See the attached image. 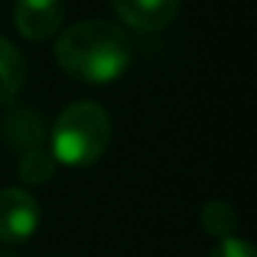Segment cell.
<instances>
[{"mask_svg":"<svg viewBox=\"0 0 257 257\" xmlns=\"http://www.w3.org/2000/svg\"><path fill=\"white\" fill-rule=\"evenodd\" d=\"M180 0H113V12L127 28L161 31L177 17Z\"/></svg>","mask_w":257,"mask_h":257,"instance_id":"5b68a950","label":"cell"},{"mask_svg":"<svg viewBox=\"0 0 257 257\" xmlns=\"http://www.w3.org/2000/svg\"><path fill=\"white\" fill-rule=\"evenodd\" d=\"M56 61L80 83H111L130 67V42L124 31L105 20L69 25L56 42Z\"/></svg>","mask_w":257,"mask_h":257,"instance_id":"6da1fadb","label":"cell"},{"mask_svg":"<svg viewBox=\"0 0 257 257\" xmlns=\"http://www.w3.org/2000/svg\"><path fill=\"white\" fill-rule=\"evenodd\" d=\"M20 177L31 185H39V183H47L56 172V158L45 150V147H31V150L23 152L20 158Z\"/></svg>","mask_w":257,"mask_h":257,"instance_id":"9c48e42d","label":"cell"},{"mask_svg":"<svg viewBox=\"0 0 257 257\" xmlns=\"http://www.w3.org/2000/svg\"><path fill=\"white\" fill-rule=\"evenodd\" d=\"M64 20V0H17L14 23L17 31L31 42L50 39Z\"/></svg>","mask_w":257,"mask_h":257,"instance_id":"277c9868","label":"cell"},{"mask_svg":"<svg viewBox=\"0 0 257 257\" xmlns=\"http://www.w3.org/2000/svg\"><path fill=\"white\" fill-rule=\"evenodd\" d=\"M202 229L213 238H227V235H235V227H238V213L229 202L224 199H210L205 207H202Z\"/></svg>","mask_w":257,"mask_h":257,"instance_id":"ba28073f","label":"cell"},{"mask_svg":"<svg viewBox=\"0 0 257 257\" xmlns=\"http://www.w3.org/2000/svg\"><path fill=\"white\" fill-rule=\"evenodd\" d=\"M0 257H17L14 251H9V249H0Z\"/></svg>","mask_w":257,"mask_h":257,"instance_id":"8fae6325","label":"cell"},{"mask_svg":"<svg viewBox=\"0 0 257 257\" xmlns=\"http://www.w3.org/2000/svg\"><path fill=\"white\" fill-rule=\"evenodd\" d=\"M3 133H6L9 144L20 147V150H31L45 141V124L31 108H20L3 119Z\"/></svg>","mask_w":257,"mask_h":257,"instance_id":"52a82bcc","label":"cell"},{"mask_svg":"<svg viewBox=\"0 0 257 257\" xmlns=\"http://www.w3.org/2000/svg\"><path fill=\"white\" fill-rule=\"evenodd\" d=\"M207 257H254V249H251L249 240L227 235V238H218V243L210 249Z\"/></svg>","mask_w":257,"mask_h":257,"instance_id":"30bf717a","label":"cell"},{"mask_svg":"<svg viewBox=\"0 0 257 257\" xmlns=\"http://www.w3.org/2000/svg\"><path fill=\"white\" fill-rule=\"evenodd\" d=\"M39 205L23 188L0 191V240L3 243H23L39 227Z\"/></svg>","mask_w":257,"mask_h":257,"instance_id":"3957f363","label":"cell"},{"mask_svg":"<svg viewBox=\"0 0 257 257\" xmlns=\"http://www.w3.org/2000/svg\"><path fill=\"white\" fill-rule=\"evenodd\" d=\"M111 116L102 105L89 100L72 102L61 111L50 130V155L64 166H91L108 150Z\"/></svg>","mask_w":257,"mask_h":257,"instance_id":"7a4b0ae2","label":"cell"},{"mask_svg":"<svg viewBox=\"0 0 257 257\" xmlns=\"http://www.w3.org/2000/svg\"><path fill=\"white\" fill-rule=\"evenodd\" d=\"M25 83V58L6 36H0V105L12 102Z\"/></svg>","mask_w":257,"mask_h":257,"instance_id":"8992f818","label":"cell"}]
</instances>
